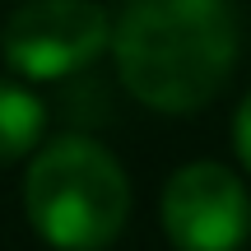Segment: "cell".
Segmentation results:
<instances>
[{
    "label": "cell",
    "mask_w": 251,
    "mask_h": 251,
    "mask_svg": "<svg viewBox=\"0 0 251 251\" xmlns=\"http://www.w3.org/2000/svg\"><path fill=\"white\" fill-rule=\"evenodd\" d=\"M163 233L177 251H237L251 237L247 186L224 163H186L163 186Z\"/></svg>",
    "instance_id": "cell-4"
},
{
    "label": "cell",
    "mask_w": 251,
    "mask_h": 251,
    "mask_svg": "<svg viewBox=\"0 0 251 251\" xmlns=\"http://www.w3.org/2000/svg\"><path fill=\"white\" fill-rule=\"evenodd\" d=\"M112 56L126 93L144 107L200 112L233 79V9L224 0H130L112 24Z\"/></svg>",
    "instance_id": "cell-1"
},
{
    "label": "cell",
    "mask_w": 251,
    "mask_h": 251,
    "mask_svg": "<svg viewBox=\"0 0 251 251\" xmlns=\"http://www.w3.org/2000/svg\"><path fill=\"white\" fill-rule=\"evenodd\" d=\"M112 42L107 9L93 0H28L0 33V56L24 79H65Z\"/></svg>",
    "instance_id": "cell-3"
},
{
    "label": "cell",
    "mask_w": 251,
    "mask_h": 251,
    "mask_svg": "<svg viewBox=\"0 0 251 251\" xmlns=\"http://www.w3.org/2000/svg\"><path fill=\"white\" fill-rule=\"evenodd\" d=\"M233 144H237V158L251 168V93L237 102V117H233Z\"/></svg>",
    "instance_id": "cell-6"
},
{
    "label": "cell",
    "mask_w": 251,
    "mask_h": 251,
    "mask_svg": "<svg viewBox=\"0 0 251 251\" xmlns=\"http://www.w3.org/2000/svg\"><path fill=\"white\" fill-rule=\"evenodd\" d=\"M24 214L51 251H107L130 219V181L89 135H61L24 172Z\"/></svg>",
    "instance_id": "cell-2"
},
{
    "label": "cell",
    "mask_w": 251,
    "mask_h": 251,
    "mask_svg": "<svg viewBox=\"0 0 251 251\" xmlns=\"http://www.w3.org/2000/svg\"><path fill=\"white\" fill-rule=\"evenodd\" d=\"M42 126H47V107L37 102V93L0 79V163L33 153V144L42 140Z\"/></svg>",
    "instance_id": "cell-5"
}]
</instances>
